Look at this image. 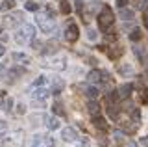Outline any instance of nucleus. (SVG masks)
Instances as JSON below:
<instances>
[{
    "mask_svg": "<svg viewBox=\"0 0 148 147\" xmlns=\"http://www.w3.org/2000/svg\"><path fill=\"white\" fill-rule=\"evenodd\" d=\"M35 22L37 26L41 28V32H45V34H52V32L56 30V13L50 10V8H46L45 13H37L35 17Z\"/></svg>",
    "mask_w": 148,
    "mask_h": 147,
    "instance_id": "1",
    "label": "nucleus"
},
{
    "mask_svg": "<svg viewBox=\"0 0 148 147\" xmlns=\"http://www.w3.org/2000/svg\"><path fill=\"white\" fill-rule=\"evenodd\" d=\"M34 37H35V28L32 24H26V22L21 24L15 32V41L18 45H28Z\"/></svg>",
    "mask_w": 148,
    "mask_h": 147,
    "instance_id": "2",
    "label": "nucleus"
},
{
    "mask_svg": "<svg viewBox=\"0 0 148 147\" xmlns=\"http://www.w3.org/2000/svg\"><path fill=\"white\" fill-rule=\"evenodd\" d=\"M98 28L102 32H108L111 26H113V21H115V17H113V11H111V8L109 6H104L102 8V11L98 13Z\"/></svg>",
    "mask_w": 148,
    "mask_h": 147,
    "instance_id": "3",
    "label": "nucleus"
},
{
    "mask_svg": "<svg viewBox=\"0 0 148 147\" xmlns=\"http://www.w3.org/2000/svg\"><path fill=\"white\" fill-rule=\"evenodd\" d=\"M87 80L89 84H102V82H109V75L106 71H98V69H92V71L87 75Z\"/></svg>",
    "mask_w": 148,
    "mask_h": 147,
    "instance_id": "4",
    "label": "nucleus"
},
{
    "mask_svg": "<svg viewBox=\"0 0 148 147\" xmlns=\"http://www.w3.org/2000/svg\"><path fill=\"white\" fill-rule=\"evenodd\" d=\"M24 21V13L22 11H11L6 15V19H4V24L8 26V28H13V26L21 24V22Z\"/></svg>",
    "mask_w": 148,
    "mask_h": 147,
    "instance_id": "5",
    "label": "nucleus"
},
{
    "mask_svg": "<svg viewBox=\"0 0 148 147\" xmlns=\"http://www.w3.org/2000/svg\"><path fill=\"white\" fill-rule=\"evenodd\" d=\"M78 37H80V30H78V26L74 24V22H71V24L65 28V39H67L69 43H74V41H78Z\"/></svg>",
    "mask_w": 148,
    "mask_h": 147,
    "instance_id": "6",
    "label": "nucleus"
},
{
    "mask_svg": "<svg viewBox=\"0 0 148 147\" xmlns=\"http://www.w3.org/2000/svg\"><path fill=\"white\" fill-rule=\"evenodd\" d=\"M61 138H63L65 141H69V144L76 141V140H78V132H76V128H72V127L63 128V130H61Z\"/></svg>",
    "mask_w": 148,
    "mask_h": 147,
    "instance_id": "7",
    "label": "nucleus"
},
{
    "mask_svg": "<svg viewBox=\"0 0 148 147\" xmlns=\"http://www.w3.org/2000/svg\"><path fill=\"white\" fill-rule=\"evenodd\" d=\"M46 97H48V89L43 88V86H35L34 93H32V99L34 101H45Z\"/></svg>",
    "mask_w": 148,
    "mask_h": 147,
    "instance_id": "8",
    "label": "nucleus"
},
{
    "mask_svg": "<svg viewBox=\"0 0 148 147\" xmlns=\"http://www.w3.org/2000/svg\"><path fill=\"white\" fill-rule=\"evenodd\" d=\"M45 65L50 67V69H58V71H61V69H65V58L59 56L58 60H50L48 63H45Z\"/></svg>",
    "mask_w": 148,
    "mask_h": 147,
    "instance_id": "9",
    "label": "nucleus"
},
{
    "mask_svg": "<svg viewBox=\"0 0 148 147\" xmlns=\"http://www.w3.org/2000/svg\"><path fill=\"white\" fill-rule=\"evenodd\" d=\"M132 91H133V84H128V82H126V84H122V86L119 88L117 93H119V97L126 99V97H130V95H132Z\"/></svg>",
    "mask_w": 148,
    "mask_h": 147,
    "instance_id": "10",
    "label": "nucleus"
},
{
    "mask_svg": "<svg viewBox=\"0 0 148 147\" xmlns=\"http://www.w3.org/2000/svg\"><path fill=\"white\" fill-rule=\"evenodd\" d=\"M85 95H87V99L96 101V99H98V95H100V89L96 88V86H87V88H85Z\"/></svg>",
    "mask_w": 148,
    "mask_h": 147,
    "instance_id": "11",
    "label": "nucleus"
},
{
    "mask_svg": "<svg viewBox=\"0 0 148 147\" xmlns=\"http://www.w3.org/2000/svg\"><path fill=\"white\" fill-rule=\"evenodd\" d=\"M13 60H15L18 65H28L30 63V56H26L22 52H13Z\"/></svg>",
    "mask_w": 148,
    "mask_h": 147,
    "instance_id": "12",
    "label": "nucleus"
},
{
    "mask_svg": "<svg viewBox=\"0 0 148 147\" xmlns=\"http://www.w3.org/2000/svg\"><path fill=\"white\" fill-rule=\"evenodd\" d=\"M95 127H96V128H100L102 132L109 130V127H108V121H106L104 117H100V116H96V117H95Z\"/></svg>",
    "mask_w": 148,
    "mask_h": 147,
    "instance_id": "13",
    "label": "nucleus"
},
{
    "mask_svg": "<svg viewBox=\"0 0 148 147\" xmlns=\"http://www.w3.org/2000/svg\"><path fill=\"white\" fill-rule=\"evenodd\" d=\"M46 127H48L50 130H58L59 128V119L54 117V116H48L46 117Z\"/></svg>",
    "mask_w": 148,
    "mask_h": 147,
    "instance_id": "14",
    "label": "nucleus"
},
{
    "mask_svg": "<svg viewBox=\"0 0 148 147\" xmlns=\"http://www.w3.org/2000/svg\"><path fill=\"white\" fill-rule=\"evenodd\" d=\"M87 108H89V114H91L92 117L100 116V104L96 103V101H91V103H89V106H87Z\"/></svg>",
    "mask_w": 148,
    "mask_h": 147,
    "instance_id": "15",
    "label": "nucleus"
},
{
    "mask_svg": "<svg viewBox=\"0 0 148 147\" xmlns=\"http://www.w3.org/2000/svg\"><path fill=\"white\" fill-rule=\"evenodd\" d=\"M120 19H124V21H132L133 19V10H126V8H120Z\"/></svg>",
    "mask_w": 148,
    "mask_h": 147,
    "instance_id": "16",
    "label": "nucleus"
},
{
    "mask_svg": "<svg viewBox=\"0 0 148 147\" xmlns=\"http://www.w3.org/2000/svg\"><path fill=\"white\" fill-rule=\"evenodd\" d=\"M108 114H109V117L117 119V117H119V114H120V108L117 106V104H111V103H109V106H108Z\"/></svg>",
    "mask_w": 148,
    "mask_h": 147,
    "instance_id": "17",
    "label": "nucleus"
},
{
    "mask_svg": "<svg viewBox=\"0 0 148 147\" xmlns=\"http://www.w3.org/2000/svg\"><path fill=\"white\" fill-rule=\"evenodd\" d=\"M122 54H124V49L120 47V45H117V47H115V50H113V49L109 50V58H113V60L120 58V56H122Z\"/></svg>",
    "mask_w": 148,
    "mask_h": 147,
    "instance_id": "18",
    "label": "nucleus"
},
{
    "mask_svg": "<svg viewBox=\"0 0 148 147\" xmlns=\"http://www.w3.org/2000/svg\"><path fill=\"white\" fill-rule=\"evenodd\" d=\"M13 6H15V0H4L0 4V11H9V10H13Z\"/></svg>",
    "mask_w": 148,
    "mask_h": 147,
    "instance_id": "19",
    "label": "nucleus"
},
{
    "mask_svg": "<svg viewBox=\"0 0 148 147\" xmlns=\"http://www.w3.org/2000/svg\"><path fill=\"white\" fill-rule=\"evenodd\" d=\"M61 88H63V82L59 80V78H56V80H54V84H52V93H54V95H59Z\"/></svg>",
    "mask_w": 148,
    "mask_h": 147,
    "instance_id": "20",
    "label": "nucleus"
},
{
    "mask_svg": "<svg viewBox=\"0 0 148 147\" xmlns=\"http://www.w3.org/2000/svg\"><path fill=\"white\" fill-rule=\"evenodd\" d=\"M24 8H26V10L28 11H39V4H37V2H34V0H28V2L24 4Z\"/></svg>",
    "mask_w": 148,
    "mask_h": 147,
    "instance_id": "21",
    "label": "nucleus"
},
{
    "mask_svg": "<svg viewBox=\"0 0 148 147\" xmlns=\"http://www.w3.org/2000/svg\"><path fill=\"white\" fill-rule=\"evenodd\" d=\"M141 37H143V32L139 30V28H133L132 34H130V39H132V41H139Z\"/></svg>",
    "mask_w": 148,
    "mask_h": 147,
    "instance_id": "22",
    "label": "nucleus"
},
{
    "mask_svg": "<svg viewBox=\"0 0 148 147\" xmlns=\"http://www.w3.org/2000/svg\"><path fill=\"white\" fill-rule=\"evenodd\" d=\"M132 117H133V123L139 125V123H141V110H139V108H133L132 110Z\"/></svg>",
    "mask_w": 148,
    "mask_h": 147,
    "instance_id": "23",
    "label": "nucleus"
},
{
    "mask_svg": "<svg viewBox=\"0 0 148 147\" xmlns=\"http://www.w3.org/2000/svg\"><path fill=\"white\" fill-rule=\"evenodd\" d=\"M59 10H61V13H65V15H69V13L72 11V6L67 2V0H63V2H61V8H59Z\"/></svg>",
    "mask_w": 148,
    "mask_h": 147,
    "instance_id": "24",
    "label": "nucleus"
},
{
    "mask_svg": "<svg viewBox=\"0 0 148 147\" xmlns=\"http://www.w3.org/2000/svg\"><path fill=\"white\" fill-rule=\"evenodd\" d=\"M24 73V69L21 67H15V69H8V76H21Z\"/></svg>",
    "mask_w": 148,
    "mask_h": 147,
    "instance_id": "25",
    "label": "nucleus"
},
{
    "mask_svg": "<svg viewBox=\"0 0 148 147\" xmlns=\"http://www.w3.org/2000/svg\"><path fill=\"white\" fill-rule=\"evenodd\" d=\"M117 99H119V93L115 89H109L108 91V103H115Z\"/></svg>",
    "mask_w": 148,
    "mask_h": 147,
    "instance_id": "26",
    "label": "nucleus"
},
{
    "mask_svg": "<svg viewBox=\"0 0 148 147\" xmlns=\"http://www.w3.org/2000/svg\"><path fill=\"white\" fill-rule=\"evenodd\" d=\"M52 110H54L56 114H58V116H65V112H63V106H61L59 103H56L54 106H52Z\"/></svg>",
    "mask_w": 148,
    "mask_h": 147,
    "instance_id": "27",
    "label": "nucleus"
},
{
    "mask_svg": "<svg viewBox=\"0 0 148 147\" xmlns=\"http://www.w3.org/2000/svg\"><path fill=\"white\" fill-rule=\"evenodd\" d=\"M6 132H8V123L4 121V119H0V136L6 134Z\"/></svg>",
    "mask_w": 148,
    "mask_h": 147,
    "instance_id": "28",
    "label": "nucleus"
},
{
    "mask_svg": "<svg viewBox=\"0 0 148 147\" xmlns=\"http://www.w3.org/2000/svg\"><path fill=\"white\" fill-rule=\"evenodd\" d=\"M113 138H115V141L117 144H122V138H124V134L120 130H117V132H113Z\"/></svg>",
    "mask_w": 148,
    "mask_h": 147,
    "instance_id": "29",
    "label": "nucleus"
},
{
    "mask_svg": "<svg viewBox=\"0 0 148 147\" xmlns=\"http://www.w3.org/2000/svg\"><path fill=\"white\" fill-rule=\"evenodd\" d=\"M120 73H122V75H130V73H132V65H122L120 67Z\"/></svg>",
    "mask_w": 148,
    "mask_h": 147,
    "instance_id": "30",
    "label": "nucleus"
},
{
    "mask_svg": "<svg viewBox=\"0 0 148 147\" xmlns=\"http://www.w3.org/2000/svg\"><path fill=\"white\" fill-rule=\"evenodd\" d=\"M74 4H76V10L80 11V13H83V6H85V2H82V0H76Z\"/></svg>",
    "mask_w": 148,
    "mask_h": 147,
    "instance_id": "31",
    "label": "nucleus"
},
{
    "mask_svg": "<svg viewBox=\"0 0 148 147\" xmlns=\"http://www.w3.org/2000/svg\"><path fill=\"white\" fill-rule=\"evenodd\" d=\"M78 147H89V140H87V138L80 140V141H78Z\"/></svg>",
    "mask_w": 148,
    "mask_h": 147,
    "instance_id": "32",
    "label": "nucleus"
},
{
    "mask_svg": "<svg viewBox=\"0 0 148 147\" xmlns=\"http://www.w3.org/2000/svg\"><path fill=\"white\" fill-rule=\"evenodd\" d=\"M4 75H8V67L4 65V63H0V78H2Z\"/></svg>",
    "mask_w": 148,
    "mask_h": 147,
    "instance_id": "33",
    "label": "nucleus"
},
{
    "mask_svg": "<svg viewBox=\"0 0 148 147\" xmlns=\"http://www.w3.org/2000/svg\"><path fill=\"white\" fill-rule=\"evenodd\" d=\"M141 101H143V104H148V89H146V91H143Z\"/></svg>",
    "mask_w": 148,
    "mask_h": 147,
    "instance_id": "34",
    "label": "nucleus"
},
{
    "mask_svg": "<svg viewBox=\"0 0 148 147\" xmlns=\"http://www.w3.org/2000/svg\"><path fill=\"white\" fill-rule=\"evenodd\" d=\"M43 84H45V76H39V78L34 82V88H35V86H43Z\"/></svg>",
    "mask_w": 148,
    "mask_h": 147,
    "instance_id": "35",
    "label": "nucleus"
},
{
    "mask_svg": "<svg viewBox=\"0 0 148 147\" xmlns=\"http://www.w3.org/2000/svg\"><path fill=\"white\" fill-rule=\"evenodd\" d=\"M117 6L119 8H126L128 6V0H117Z\"/></svg>",
    "mask_w": 148,
    "mask_h": 147,
    "instance_id": "36",
    "label": "nucleus"
},
{
    "mask_svg": "<svg viewBox=\"0 0 148 147\" xmlns=\"http://www.w3.org/2000/svg\"><path fill=\"white\" fill-rule=\"evenodd\" d=\"M87 34H89V39H92V41L96 39V32H95V30H89Z\"/></svg>",
    "mask_w": 148,
    "mask_h": 147,
    "instance_id": "37",
    "label": "nucleus"
},
{
    "mask_svg": "<svg viewBox=\"0 0 148 147\" xmlns=\"http://www.w3.org/2000/svg\"><path fill=\"white\" fill-rule=\"evenodd\" d=\"M141 144L145 145V147H148V136H145V138H143V140H141Z\"/></svg>",
    "mask_w": 148,
    "mask_h": 147,
    "instance_id": "38",
    "label": "nucleus"
},
{
    "mask_svg": "<svg viewBox=\"0 0 148 147\" xmlns=\"http://www.w3.org/2000/svg\"><path fill=\"white\" fill-rule=\"evenodd\" d=\"M145 24H146V28H148V10H145Z\"/></svg>",
    "mask_w": 148,
    "mask_h": 147,
    "instance_id": "39",
    "label": "nucleus"
},
{
    "mask_svg": "<svg viewBox=\"0 0 148 147\" xmlns=\"http://www.w3.org/2000/svg\"><path fill=\"white\" fill-rule=\"evenodd\" d=\"M4 54H6V47H4V45H0V56H4Z\"/></svg>",
    "mask_w": 148,
    "mask_h": 147,
    "instance_id": "40",
    "label": "nucleus"
},
{
    "mask_svg": "<svg viewBox=\"0 0 148 147\" xmlns=\"http://www.w3.org/2000/svg\"><path fill=\"white\" fill-rule=\"evenodd\" d=\"M128 147H137L135 141H132V140H128Z\"/></svg>",
    "mask_w": 148,
    "mask_h": 147,
    "instance_id": "41",
    "label": "nucleus"
},
{
    "mask_svg": "<svg viewBox=\"0 0 148 147\" xmlns=\"http://www.w3.org/2000/svg\"><path fill=\"white\" fill-rule=\"evenodd\" d=\"M145 2H146V4H148V0H145Z\"/></svg>",
    "mask_w": 148,
    "mask_h": 147,
    "instance_id": "42",
    "label": "nucleus"
}]
</instances>
